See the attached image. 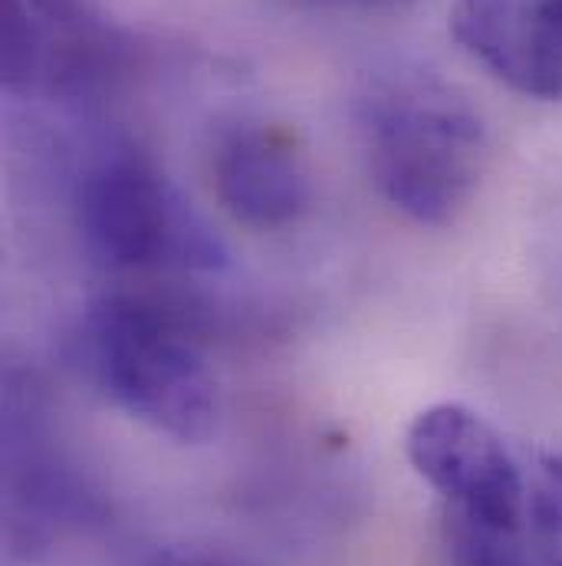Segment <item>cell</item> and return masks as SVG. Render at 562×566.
I'll list each match as a JSON object with an SVG mask.
<instances>
[{
  "label": "cell",
  "instance_id": "cell-1",
  "mask_svg": "<svg viewBox=\"0 0 562 566\" xmlns=\"http://www.w3.org/2000/svg\"><path fill=\"white\" fill-rule=\"evenodd\" d=\"M356 119L392 208L431 228L467 208L487 165V129L464 93L418 66H392L362 86Z\"/></svg>",
  "mask_w": 562,
  "mask_h": 566
},
{
  "label": "cell",
  "instance_id": "cell-2",
  "mask_svg": "<svg viewBox=\"0 0 562 566\" xmlns=\"http://www.w3.org/2000/svg\"><path fill=\"white\" fill-rule=\"evenodd\" d=\"M89 379L132 419L178 441L218 422V379L184 313L132 293L96 300L79 326Z\"/></svg>",
  "mask_w": 562,
  "mask_h": 566
},
{
  "label": "cell",
  "instance_id": "cell-3",
  "mask_svg": "<svg viewBox=\"0 0 562 566\" xmlns=\"http://www.w3.org/2000/svg\"><path fill=\"white\" fill-rule=\"evenodd\" d=\"M73 211L86 251L113 271H218L227 258L184 191L129 142L79 168Z\"/></svg>",
  "mask_w": 562,
  "mask_h": 566
},
{
  "label": "cell",
  "instance_id": "cell-4",
  "mask_svg": "<svg viewBox=\"0 0 562 566\" xmlns=\"http://www.w3.org/2000/svg\"><path fill=\"white\" fill-rule=\"evenodd\" d=\"M409 458L447 514L487 527L523 524L530 488L503 438L477 412L454 402L424 409L409 428Z\"/></svg>",
  "mask_w": 562,
  "mask_h": 566
},
{
  "label": "cell",
  "instance_id": "cell-5",
  "mask_svg": "<svg viewBox=\"0 0 562 566\" xmlns=\"http://www.w3.org/2000/svg\"><path fill=\"white\" fill-rule=\"evenodd\" d=\"M109 30L86 0H3L0 76L13 96L86 90L113 63Z\"/></svg>",
  "mask_w": 562,
  "mask_h": 566
},
{
  "label": "cell",
  "instance_id": "cell-6",
  "mask_svg": "<svg viewBox=\"0 0 562 566\" xmlns=\"http://www.w3.org/2000/svg\"><path fill=\"white\" fill-rule=\"evenodd\" d=\"M450 30L520 96L562 103V0H457Z\"/></svg>",
  "mask_w": 562,
  "mask_h": 566
},
{
  "label": "cell",
  "instance_id": "cell-7",
  "mask_svg": "<svg viewBox=\"0 0 562 566\" xmlns=\"http://www.w3.org/2000/svg\"><path fill=\"white\" fill-rule=\"evenodd\" d=\"M221 205L251 228H286L309 208V168L296 142L267 123L224 126L211 151Z\"/></svg>",
  "mask_w": 562,
  "mask_h": 566
},
{
  "label": "cell",
  "instance_id": "cell-8",
  "mask_svg": "<svg viewBox=\"0 0 562 566\" xmlns=\"http://www.w3.org/2000/svg\"><path fill=\"white\" fill-rule=\"evenodd\" d=\"M3 497L10 537L20 544L43 541L89 507V494L50 444L36 399L17 386L7 389L3 416Z\"/></svg>",
  "mask_w": 562,
  "mask_h": 566
},
{
  "label": "cell",
  "instance_id": "cell-9",
  "mask_svg": "<svg viewBox=\"0 0 562 566\" xmlns=\"http://www.w3.org/2000/svg\"><path fill=\"white\" fill-rule=\"evenodd\" d=\"M444 554L450 566H556L527 534V527H487L444 514Z\"/></svg>",
  "mask_w": 562,
  "mask_h": 566
},
{
  "label": "cell",
  "instance_id": "cell-10",
  "mask_svg": "<svg viewBox=\"0 0 562 566\" xmlns=\"http://www.w3.org/2000/svg\"><path fill=\"white\" fill-rule=\"evenodd\" d=\"M523 527L530 541L562 566V454H547L540 461L537 481L527 491Z\"/></svg>",
  "mask_w": 562,
  "mask_h": 566
},
{
  "label": "cell",
  "instance_id": "cell-11",
  "mask_svg": "<svg viewBox=\"0 0 562 566\" xmlns=\"http://www.w3.org/2000/svg\"><path fill=\"white\" fill-rule=\"evenodd\" d=\"M139 566H234L208 554H191V551H158L151 557H145Z\"/></svg>",
  "mask_w": 562,
  "mask_h": 566
},
{
  "label": "cell",
  "instance_id": "cell-12",
  "mask_svg": "<svg viewBox=\"0 0 562 566\" xmlns=\"http://www.w3.org/2000/svg\"><path fill=\"white\" fill-rule=\"evenodd\" d=\"M336 3H382V0H336Z\"/></svg>",
  "mask_w": 562,
  "mask_h": 566
}]
</instances>
